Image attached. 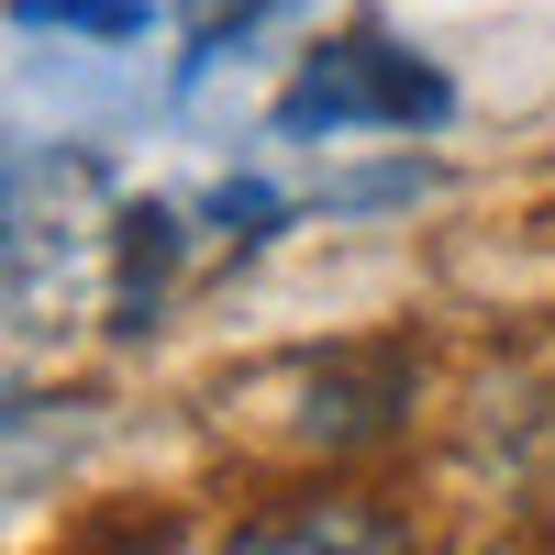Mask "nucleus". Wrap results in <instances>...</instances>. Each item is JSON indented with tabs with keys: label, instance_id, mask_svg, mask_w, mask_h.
Instances as JSON below:
<instances>
[{
	"label": "nucleus",
	"instance_id": "nucleus-1",
	"mask_svg": "<svg viewBox=\"0 0 555 555\" xmlns=\"http://www.w3.org/2000/svg\"><path fill=\"white\" fill-rule=\"evenodd\" d=\"M444 112V78L423 56H400V44H322V56L289 78V101L278 122H322V133H356V122H434Z\"/></svg>",
	"mask_w": 555,
	"mask_h": 555
},
{
	"label": "nucleus",
	"instance_id": "nucleus-2",
	"mask_svg": "<svg viewBox=\"0 0 555 555\" xmlns=\"http://www.w3.org/2000/svg\"><path fill=\"white\" fill-rule=\"evenodd\" d=\"M222 555H423V544H411V522L378 512V500H300V512L245 522Z\"/></svg>",
	"mask_w": 555,
	"mask_h": 555
}]
</instances>
